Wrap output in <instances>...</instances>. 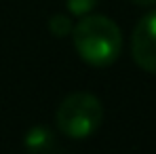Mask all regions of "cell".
<instances>
[{
	"label": "cell",
	"instance_id": "1",
	"mask_svg": "<svg viewBox=\"0 0 156 154\" xmlns=\"http://www.w3.org/2000/svg\"><path fill=\"white\" fill-rule=\"evenodd\" d=\"M72 40L80 59L95 68L112 66L122 49L120 27L104 15H84L72 27Z\"/></svg>",
	"mask_w": 156,
	"mask_h": 154
},
{
	"label": "cell",
	"instance_id": "2",
	"mask_svg": "<svg viewBox=\"0 0 156 154\" xmlns=\"http://www.w3.org/2000/svg\"><path fill=\"white\" fill-rule=\"evenodd\" d=\"M57 129L70 139H84L93 135L104 123V106L101 102L87 91L70 93L59 103L55 114Z\"/></svg>",
	"mask_w": 156,
	"mask_h": 154
},
{
	"label": "cell",
	"instance_id": "3",
	"mask_svg": "<svg viewBox=\"0 0 156 154\" xmlns=\"http://www.w3.org/2000/svg\"><path fill=\"white\" fill-rule=\"evenodd\" d=\"M131 55L141 70L156 74V9L144 15L135 26L131 38Z\"/></svg>",
	"mask_w": 156,
	"mask_h": 154
},
{
	"label": "cell",
	"instance_id": "4",
	"mask_svg": "<svg viewBox=\"0 0 156 154\" xmlns=\"http://www.w3.org/2000/svg\"><path fill=\"white\" fill-rule=\"evenodd\" d=\"M26 148L30 154H53L55 152V135L47 127H34L26 135Z\"/></svg>",
	"mask_w": 156,
	"mask_h": 154
},
{
	"label": "cell",
	"instance_id": "5",
	"mask_svg": "<svg viewBox=\"0 0 156 154\" xmlns=\"http://www.w3.org/2000/svg\"><path fill=\"white\" fill-rule=\"evenodd\" d=\"M72 27H74L72 26V19L68 15L57 13V15H53L49 19V32L53 36H57V38H66L68 34H72Z\"/></svg>",
	"mask_w": 156,
	"mask_h": 154
},
{
	"label": "cell",
	"instance_id": "6",
	"mask_svg": "<svg viewBox=\"0 0 156 154\" xmlns=\"http://www.w3.org/2000/svg\"><path fill=\"white\" fill-rule=\"evenodd\" d=\"M97 2H99V0H66V6H68L70 15H74V17H84V15H89V13L97 6Z\"/></svg>",
	"mask_w": 156,
	"mask_h": 154
},
{
	"label": "cell",
	"instance_id": "7",
	"mask_svg": "<svg viewBox=\"0 0 156 154\" xmlns=\"http://www.w3.org/2000/svg\"><path fill=\"white\" fill-rule=\"evenodd\" d=\"M133 4H137V6H152L156 4V0H131Z\"/></svg>",
	"mask_w": 156,
	"mask_h": 154
}]
</instances>
